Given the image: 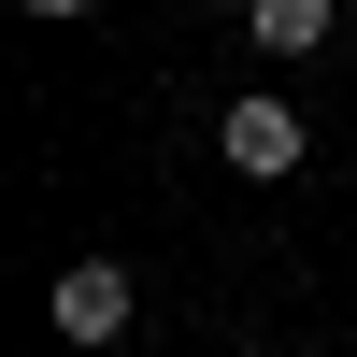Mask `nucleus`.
Listing matches in <instances>:
<instances>
[{
	"instance_id": "obj_2",
	"label": "nucleus",
	"mask_w": 357,
	"mask_h": 357,
	"mask_svg": "<svg viewBox=\"0 0 357 357\" xmlns=\"http://www.w3.org/2000/svg\"><path fill=\"white\" fill-rule=\"evenodd\" d=\"M215 143H229V172H257V186H272V172H301V100L243 86V100L215 114Z\"/></svg>"
},
{
	"instance_id": "obj_4",
	"label": "nucleus",
	"mask_w": 357,
	"mask_h": 357,
	"mask_svg": "<svg viewBox=\"0 0 357 357\" xmlns=\"http://www.w3.org/2000/svg\"><path fill=\"white\" fill-rule=\"evenodd\" d=\"M29 15H86V0H29Z\"/></svg>"
},
{
	"instance_id": "obj_3",
	"label": "nucleus",
	"mask_w": 357,
	"mask_h": 357,
	"mask_svg": "<svg viewBox=\"0 0 357 357\" xmlns=\"http://www.w3.org/2000/svg\"><path fill=\"white\" fill-rule=\"evenodd\" d=\"M243 29L272 57H314V43H329V0H243Z\"/></svg>"
},
{
	"instance_id": "obj_5",
	"label": "nucleus",
	"mask_w": 357,
	"mask_h": 357,
	"mask_svg": "<svg viewBox=\"0 0 357 357\" xmlns=\"http://www.w3.org/2000/svg\"><path fill=\"white\" fill-rule=\"evenodd\" d=\"M229 15H243V0H229Z\"/></svg>"
},
{
	"instance_id": "obj_1",
	"label": "nucleus",
	"mask_w": 357,
	"mask_h": 357,
	"mask_svg": "<svg viewBox=\"0 0 357 357\" xmlns=\"http://www.w3.org/2000/svg\"><path fill=\"white\" fill-rule=\"evenodd\" d=\"M43 314H57V343H129V272H114V257H72V272L43 286Z\"/></svg>"
}]
</instances>
